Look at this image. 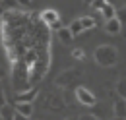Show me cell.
<instances>
[{"label":"cell","instance_id":"cell-12","mask_svg":"<svg viewBox=\"0 0 126 120\" xmlns=\"http://www.w3.org/2000/svg\"><path fill=\"white\" fill-rule=\"evenodd\" d=\"M79 23H81L83 31L85 29H93L95 25H97V21H95L93 15H83V17H79Z\"/></svg>","mask_w":126,"mask_h":120},{"label":"cell","instance_id":"cell-7","mask_svg":"<svg viewBox=\"0 0 126 120\" xmlns=\"http://www.w3.org/2000/svg\"><path fill=\"white\" fill-rule=\"evenodd\" d=\"M112 112L114 116H120V118H126V99H116L114 105H112Z\"/></svg>","mask_w":126,"mask_h":120},{"label":"cell","instance_id":"cell-5","mask_svg":"<svg viewBox=\"0 0 126 120\" xmlns=\"http://www.w3.org/2000/svg\"><path fill=\"white\" fill-rule=\"evenodd\" d=\"M41 19H43L47 25H52V23L60 21V14H58L56 10H52V8H47V10L41 12Z\"/></svg>","mask_w":126,"mask_h":120},{"label":"cell","instance_id":"cell-11","mask_svg":"<svg viewBox=\"0 0 126 120\" xmlns=\"http://www.w3.org/2000/svg\"><path fill=\"white\" fill-rule=\"evenodd\" d=\"M14 112H16L14 105H8L6 103L4 106H0V118L2 120H14Z\"/></svg>","mask_w":126,"mask_h":120},{"label":"cell","instance_id":"cell-26","mask_svg":"<svg viewBox=\"0 0 126 120\" xmlns=\"http://www.w3.org/2000/svg\"><path fill=\"white\" fill-rule=\"evenodd\" d=\"M66 120H78V118H66Z\"/></svg>","mask_w":126,"mask_h":120},{"label":"cell","instance_id":"cell-15","mask_svg":"<svg viewBox=\"0 0 126 120\" xmlns=\"http://www.w3.org/2000/svg\"><path fill=\"white\" fill-rule=\"evenodd\" d=\"M118 21H120V25H126V6H122L120 10H116V15H114Z\"/></svg>","mask_w":126,"mask_h":120},{"label":"cell","instance_id":"cell-16","mask_svg":"<svg viewBox=\"0 0 126 120\" xmlns=\"http://www.w3.org/2000/svg\"><path fill=\"white\" fill-rule=\"evenodd\" d=\"M72 58L83 60V58H85V50H83V48H74V50H72Z\"/></svg>","mask_w":126,"mask_h":120},{"label":"cell","instance_id":"cell-13","mask_svg":"<svg viewBox=\"0 0 126 120\" xmlns=\"http://www.w3.org/2000/svg\"><path fill=\"white\" fill-rule=\"evenodd\" d=\"M68 29H70V33H72L74 37H78V35H81V33H83V27H81L79 19H74V21L68 25Z\"/></svg>","mask_w":126,"mask_h":120},{"label":"cell","instance_id":"cell-27","mask_svg":"<svg viewBox=\"0 0 126 120\" xmlns=\"http://www.w3.org/2000/svg\"><path fill=\"white\" fill-rule=\"evenodd\" d=\"M0 120H2V118H0Z\"/></svg>","mask_w":126,"mask_h":120},{"label":"cell","instance_id":"cell-19","mask_svg":"<svg viewBox=\"0 0 126 120\" xmlns=\"http://www.w3.org/2000/svg\"><path fill=\"white\" fill-rule=\"evenodd\" d=\"M6 105V93H4V89H2V85H0V106Z\"/></svg>","mask_w":126,"mask_h":120},{"label":"cell","instance_id":"cell-23","mask_svg":"<svg viewBox=\"0 0 126 120\" xmlns=\"http://www.w3.org/2000/svg\"><path fill=\"white\" fill-rule=\"evenodd\" d=\"M4 75H6V72H4V68H0V79H4Z\"/></svg>","mask_w":126,"mask_h":120},{"label":"cell","instance_id":"cell-21","mask_svg":"<svg viewBox=\"0 0 126 120\" xmlns=\"http://www.w3.org/2000/svg\"><path fill=\"white\" fill-rule=\"evenodd\" d=\"M14 120H29V116H23L19 112H14Z\"/></svg>","mask_w":126,"mask_h":120},{"label":"cell","instance_id":"cell-20","mask_svg":"<svg viewBox=\"0 0 126 120\" xmlns=\"http://www.w3.org/2000/svg\"><path fill=\"white\" fill-rule=\"evenodd\" d=\"M78 120H99V118H97L95 114H81Z\"/></svg>","mask_w":126,"mask_h":120},{"label":"cell","instance_id":"cell-3","mask_svg":"<svg viewBox=\"0 0 126 120\" xmlns=\"http://www.w3.org/2000/svg\"><path fill=\"white\" fill-rule=\"evenodd\" d=\"M81 75V70H68V72H64L56 77V85H60V87H66V85H70L76 77Z\"/></svg>","mask_w":126,"mask_h":120},{"label":"cell","instance_id":"cell-18","mask_svg":"<svg viewBox=\"0 0 126 120\" xmlns=\"http://www.w3.org/2000/svg\"><path fill=\"white\" fill-rule=\"evenodd\" d=\"M105 2H107V0H93V2H91V6H93L95 10H101V8H103V4H105Z\"/></svg>","mask_w":126,"mask_h":120},{"label":"cell","instance_id":"cell-4","mask_svg":"<svg viewBox=\"0 0 126 120\" xmlns=\"http://www.w3.org/2000/svg\"><path fill=\"white\" fill-rule=\"evenodd\" d=\"M39 95V89L37 87H31V89H25V91H17L16 95V103H33Z\"/></svg>","mask_w":126,"mask_h":120},{"label":"cell","instance_id":"cell-22","mask_svg":"<svg viewBox=\"0 0 126 120\" xmlns=\"http://www.w3.org/2000/svg\"><path fill=\"white\" fill-rule=\"evenodd\" d=\"M17 6H31V0H17Z\"/></svg>","mask_w":126,"mask_h":120},{"label":"cell","instance_id":"cell-8","mask_svg":"<svg viewBox=\"0 0 126 120\" xmlns=\"http://www.w3.org/2000/svg\"><path fill=\"white\" fill-rule=\"evenodd\" d=\"M56 35H58V41H60L62 45H70V43L74 41V35L70 33L68 27H60V29L56 31Z\"/></svg>","mask_w":126,"mask_h":120},{"label":"cell","instance_id":"cell-9","mask_svg":"<svg viewBox=\"0 0 126 120\" xmlns=\"http://www.w3.org/2000/svg\"><path fill=\"white\" fill-rule=\"evenodd\" d=\"M99 12H101V15H103V19L107 21V19H112V17L116 15V8H114L110 2H105V4H103V8H101Z\"/></svg>","mask_w":126,"mask_h":120},{"label":"cell","instance_id":"cell-14","mask_svg":"<svg viewBox=\"0 0 126 120\" xmlns=\"http://www.w3.org/2000/svg\"><path fill=\"white\" fill-rule=\"evenodd\" d=\"M116 95H118L120 99H126V79H120V81L116 83Z\"/></svg>","mask_w":126,"mask_h":120},{"label":"cell","instance_id":"cell-1","mask_svg":"<svg viewBox=\"0 0 126 120\" xmlns=\"http://www.w3.org/2000/svg\"><path fill=\"white\" fill-rule=\"evenodd\" d=\"M93 58H95V62H97L99 66L110 68V66H114V64L118 62V50H116L112 45H101V46L95 48Z\"/></svg>","mask_w":126,"mask_h":120},{"label":"cell","instance_id":"cell-10","mask_svg":"<svg viewBox=\"0 0 126 120\" xmlns=\"http://www.w3.org/2000/svg\"><path fill=\"white\" fill-rule=\"evenodd\" d=\"M14 110L19 112V114H23V116H29V118H31L33 105H31V103H16V105H14Z\"/></svg>","mask_w":126,"mask_h":120},{"label":"cell","instance_id":"cell-6","mask_svg":"<svg viewBox=\"0 0 126 120\" xmlns=\"http://www.w3.org/2000/svg\"><path fill=\"white\" fill-rule=\"evenodd\" d=\"M105 31H107L109 35H118V33L122 31V25H120V21H118L116 17H112V19H107V21H105Z\"/></svg>","mask_w":126,"mask_h":120},{"label":"cell","instance_id":"cell-2","mask_svg":"<svg viewBox=\"0 0 126 120\" xmlns=\"http://www.w3.org/2000/svg\"><path fill=\"white\" fill-rule=\"evenodd\" d=\"M74 95H76V101H78L79 105H83V106H95L97 105L95 95L87 89V87H83V85H78V87L74 89Z\"/></svg>","mask_w":126,"mask_h":120},{"label":"cell","instance_id":"cell-25","mask_svg":"<svg viewBox=\"0 0 126 120\" xmlns=\"http://www.w3.org/2000/svg\"><path fill=\"white\" fill-rule=\"evenodd\" d=\"M112 120H126V118H120V116H114Z\"/></svg>","mask_w":126,"mask_h":120},{"label":"cell","instance_id":"cell-17","mask_svg":"<svg viewBox=\"0 0 126 120\" xmlns=\"http://www.w3.org/2000/svg\"><path fill=\"white\" fill-rule=\"evenodd\" d=\"M0 4H2L6 10H14L17 6V0H0Z\"/></svg>","mask_w":126,"mask_h":120},{"label":"cell","instance_id":"cell-24","mask_svg":"<svg viewBox=\"0 0 126 120\" xmlns=\"http://www.w3.org/2000/svg\"><path fill=\"white\" fill-rule=\"evenodd\" d=\"M91 2H93V0H83V4H85V6H91Z\"/></svg>","mask_w":126,"mask_h":120}]
</instances>
